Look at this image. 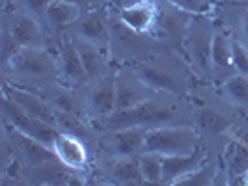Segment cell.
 <instances>
[{
    "instance_id": "6da1fadb",
    "label": "cell",
    "mask_w": 248,
    "mask_h": 186,
    "mask_svg": "<svg viewBox=\"0 0 248 186\" xmlns=\"http://www.w3.org/2000/svg\"><path fill=\"white\" fill-rule=\"evenodd\" d=\"M194 104L190 97L159 91L151 99L133 108L114 110L110 115L92 121L97 132L122 130V129H157L170 125H192Z\"/></svg>"
},
{
    "instance_id": "7a4b0ae2",
    "label": "cell",
    "mask_w": 248,
    "mask_h": 186,
    "mask_svg": "<svg viewBox=\"0 0 248 186\" xmlns=\"http://www.w3.org/2000/svg\"><path fill=\"white\" fill-rule=\"evenodd\" d=\"M2 82L37 91L43 86L62 82L58 54L50 49L23 47L8 63L0 65Z\"/></svg>"
},
{
    "instance_id": "3957f363",
    "label": "cell",
    "mask_w": 248,
    "mask_h": 186,
    "mask_svg": "<svg viewBox=\"0 0 248 186\" xmlns=\"http://www.w3.org/2000/svg\"><path fill=\"white\" fill-rule=\"evenodd\" d=\"M133 69L153 89L172 95L190 97V93L200 84L198 76L194 74L185 56L174 50H162L146 62L133 65Z\"/></svg>"
},
{
    "instance_id": "277c9868",
    "label": "cell",
    "mask_w": 248,
    "mask_h": 186,
    "mask_svg": "<svg viewBox=\"0 0 248 186\" xmlns=\"http://www.w3.org/2000/svg\"><path fill=\"white\" fill-rule=\"evenodd\" d=\"M108 47L107 52L116 67L122 65H137L157 56L164 49L151 34H140L129 28L120 19L116 8H108Z\"/></svg>"
},
{
    "instance_id": "5b68a950",
    "label": "cell",
    "mask_w": 248,
    "mask_h": 186,
    "mask_svg": "<svg viewBox=\"0 0 248 186\" xmlns=\"http://www.w3.org/2000/svg\"><path fill=\"white\" fill-rule=\"evenodd\" d=\"M217 30V21L209 15H194L186 28L183 39V56L190 63L200 82L213 84V37Z\"/></svg>"
},
{
    "instance_id": "8992f818",
    "label": "cell",
    "mask_w": 248,
    "mask_h": 186,
    "mask_svg": "<svg viewBox=\"0 0 248 186\" xmlns=\"http://www.w3.org/2000/svg\"><path fill=\"white\" fill-rule=\"evenodd\" d=\"M202 145V136L192 125H170L149 129L144 140V151L162 157L192 155Z\"/></svg>"
},
{
    "instance_id": "52a82bcc",
    "label": "cell",
    "mask_w": 248,
    "mask_h": 186,
    "mask_svg": "<svg viewBox=\"0 0 248 186\" xmlns=\"http://www.w3.org/2000/svg\"><path fill=\"white\" fill-rule=\"evenodd\" d=\"M0 25L8 26L13 39L19 47H36V49H50L56 52L58 37H54L45 26L32 15L21 12L13 6H6L0 12Z\"/></svg>"
},
{
    "instance_id": "ba28073f",
    "label": "cell",
    "mask_w": 248,
    "mask_h": 186,
    "mask_svg": "<svg viewBox=\"0 0 248 186\" xmlns=\"http://www.w3.org/2000/svg\"><path fill=\"white\" fill-rule=\"evenodd\" d=\"M155 4H157V19L151 30V36L164 49L183 54V39L194 15L181 10L170 0H155Z\"/></svg>"
},
{
    "instance_id": "9c48e42d",
    "label": "cell",
    "mask_w": 248,
    "mask_h": 186,
    "mask_svg": "<svg viewBox=\"0 0 248 186\" xmlns=\"http://www.w3.org/2000/svg\"><path fill=\"white\" fill-rule=\"evenodd\" d=\"M146 129H122V130H107L99 132V145H97V157L105 158H133L144 153V140H146Z\"/></svg>"
},
{
    "instance_id": "30bf717a",
    "label": "cell",
    "mask_w": 248,
    "mask_h": 186,
    "mask_svg": "<svg viewBox=\"0 0 248 186\" xmlns=\"http://www.w3.org/2000/svg\"><path fill=\"white\" fill-rule=\"evenodd\" d=\"M2 121L12 125L13 129L25 132L28 136L36 138L41 143H45L47 147H52L54 138H56V129L52 125L45 123L41 119H37L34 115H30L26 110H23L15 100H12L8 95H2Z\"/></svg>"
},
{
    "instance_id": "8fae6325",
    "label": "cell",
    "mask_w": 248,
    "mask_h": 186,
    "mask_svg": "<svg viewBox=\"0 0 248 186\" xmlns=\"http://www.w3.org/2000/svg\"><path fill=\"white\" fill-rule=\"evenodd\" d=\"M80 93L86 104L90 121L110 115L116 110V71L90 80L86 86L80 87Z\"/></svg>"
},
{
    "instance_id": "7c38bea8",
    "label": "cell",
    "mask_w": 248,
    "mask_h": 186,
    "mask_svg": "<svg viewBox=\"0 0 248 186\" xmlns=\"http://www.w3.org/2000/svg\"><path fill=\"white\" fill-rule=\"evenodd\" d=\"M62 34L71 39H82L107 50L108 47V8H95L84 12L75 23L67 26Z\"/></svg>"
},
{
    "instance_id": "4fadbf2b",
    "label": "cell",
    "mask_w": 248,
    "mask_h": 186,
    "mask_svg": "<svg viewBox=\"0 0 248 186\" xmlns=\"http://www.w3.org/2000/svg\"><path fill=\"white\" fill-rule=\"evenodd\" d=\"M159 91L144 82L133 65H122L116 71V110L133 108L144 100L151 99Z\"/></svg>"
},
{
    "instance_id": "5bb4252c",
    "label": "cell",
    "mask_w": 248,
    "mask_h": 186,
    "mask_svg": "<svg viewBox=\"0 0 248 186\" xmlns=\"http://www.w3.org/2000/svg\"><path fill=\"white\" fill-rule=\"evenodd\" d=\"M2 130L8 134L10 142H12L13 155L15 158L23 164V168H32V166H39L43 162L56 158V153L52 147H47L45 143H41L36 138L28 136L25 132L13 129L12 125L2 121Z\"/></svg>"
},
{
    "instance_id": "9a60e30c",
    "label": "cell",
    "mask_w": 248,
    "mask_h": 186,
    "mask_svg": "<svg viewBox=\"0 0 248 186\" xmlns=\"http://www.w3.org/2000/svg\"><path fill=\"white\" fill-rule=\"evenodd\" d=\"M52 151L56 153L58 160H62L65 166L73 168L77 172H86L90 175L93 153L82 138L58 130L56 138H54V143H52Z\"/></svg>"
},
{
    "instance_id": "2e32d148",
    "label": "cell",
    "mask_w": 248,
    "mask_h": 186,
    "mask_svg": "<svg viewBox=\"0 0 248 186\" xmlns=\"http://www.w3.org/2000/svg\"><path fill=\"white\" fill-rule=\"evenodd\" d=\"M56 54L60 60V74H62V84L75 89H80L90 82L84 63L80 60V54L77 50L75 41L65 34L58 36V45H56Z\"/></svg>"
},
{
    "instance_id": "e0dca14e",
    "label": "cell",
    "mask_w": 248,
    "mask_h": 186,
    "mask_svg": "<svg viewBox=\"0 0 248 186\" xmlns=\"http://www.w3.org/2000/svg\"><path fill=\"white\" fill-rule=\"evenodd\" d=\"M213 17L241 45L248 49V0L245 2H217Z\"/></svg>"
},
{
    "instance_id": "ac0fdd59",
    "label": "cell",
    "mask_w": 248,
    "mask_h": 186,
    "mask_svg": "<svg viewBox=\"0 0 248 186\" xmlns=\"http://www.w3.org/2000/svg\"><path fill=\"white\" fill-rule=\"evenodd\" d=\"M2 95H8L10 99L15 100L30 115H34V117L52 125L56 129V119H58L60 110H56L43 95H39L32 89H26V87L12 86L8 82H2Z\"/></svg>"
},
{
    "instance_id": "d6986e66",
    "label": "cell",
    "mask_w": 248,
    "mask_h": 186,
    "mask_svg": "<svg viewBox=\"0 0 248 186\" xmlns=\"http://www.w3.org/2000/svg\"><path fill=\"white\" fill-rule=\"evenodd\" d=\"M220 166L230 186L248 185V143L232 138L220 157Z\"/></svg>"
},
{
    "instance_id": "ffe728a7",
    "label": "cell",
    "mask_w": 248,
    "mask_h": 186,
    "mask_svg": "<svg viewBox=\"0 0 248 186\" xmlns=\"http://www.w3.org/2000/svg\"><path fill=\"white\" fill-rule=\"evenodd\" d=\"M213 84L220 86L230 76L237 74L232 58V37L220 25H217L215 37H213Z\"/></svg>"
},
{
    "instance_id": "44dd1931",
    "label": "cell",
    "mask_w": 248,
    "mask_h": 186,
    "mask_svg": "<svg viewBox=\"0 0 248 186\" xmlns=\"http://www.w3.org/2000/svg\"><path fill=\"white\" fill-rule=\"evenodd\" d=\"M211 158L209 151L200 145L192 155H177V157H162V181L161 185H175L181 177L192 173L202 164Z\"/></svg>"
},
{
    "instance_id": "7402d4cb",
    "label": "cell",
    "mask_w": 248,
    "mask_h": 186,
    "mask_svg": "<svg viewBox=\"0 0 248 186\" xmlns=\"http://www.w3.org/2000/svg\"><path fill=\"white\" fill-rule=\"evenodd\" d=\"M36 93L43 95L56 110L65 112V114H75V115L90 119L86 114V104H84L80 89H75V87L65 86L62 82H56V84L43 86L41 89H37Z\"/></svg>"
},
{
    "instance_id": "603a6c76",
    "label": "cell",
    "mask_w": 248,
    "mask_h": 186,
    "mask_svg": "<svg viewBox=\"0 0 248 186\" xmlns=\"http://www.w3.org/2000/svg\"><path fill=\"white\" fill-rule=\"evenodd\" d=\"M73 41L77 45L78 54H80V60L84 63V69H86L90 80H95V78H101L105 74L118 71V67L112 63L110 56L105 49H101L90 41H82V39H73Z\"/></svg>"
},
{
    "instance_id": "cb8c5ba5",
    "label": "cell",
    "mask_w": 248,
    "mask_h": 186,
    "mask_svg": "<svg viewBox=\"0 0 248 186\" xmlns=\"http://www.w3.org/2000/svg\"><path fill=\"white\" fill-rule=\"evenodd\" d=\"M118 15L129 28L140 34H151L157 19V4L155 0H138L131 6L120 8Z\"/></svg>"
},
{
    "instance_id": "d4e9b609",
    "label": "cell",
    "mask_w": 248,
    "mask_h": 186,
    "mask_svg": "<svg viewBox=\"0 0 248 186\" xmlns=\"http://www.w3.org/2000/svg\"><path fill=\"white\" fill-rule=\"evenodd\" d=\"M82 13H84L82 10H78L75 4L67 0H52L47 8V28L52 36L58 37Z\"/></svg>"
},
{
    "instance_id": "484cf974",
    "label": "cell",
    "mask_w": 248,
    "mask_h": 186,
    "mask_svg": "<svg viewBox=\"0 0 248 186\" xmlns=\"http://www.w3.org/2000/svg\"><path fill=\"white\" fill-rule=\"evenodd\" d=\"M218 91L226 102H230L241 114H248V76L233 74L218 86Z\"/></svg>"
},
{
    "instance_id": "4316f807",
    "label": "cell",
    "mask_w": 248,
    "mask_h": 186,
    "mask_svg": "<svg viewBox=\"0 0 248 186\" xmlns=\"http://www.w3.org/2000/svg\"><path fill=\"white\" fill-rule=\"evenodd\" d=\"M222 157V155H220ZM220 157L218 158H209L205 164H202L198 170H194L192 173L181 177L175 185L183 186H213L217 177L220 173Z\"/></svg>"
},
{
    "instance_id": "83f0119b",
    "label": "cell",
    "mask_w": 248,
    "mask_h": 186,
    "mask_svg": "<svg viewBox=\"0 0 248 186\" xmlns=\"http://www.w3.org/2000/svg\"><path fill=\"white\" fill-rule=\"evenodd\" d=\"M140 172L146 183L151 185H161L162 181V155L159 153H151V151H144L140 157Z\"/></svg>"
},
{
    "instance_id": "f1b7e54d",
    "label": "cell",
    "mask_w": 248,
    "mask_h": 186,
    "mask_svg": "<svg viewBox=\"0 0 248 186\" xmlns=\"http://www.w3.org/2000/svg\"><path fill=\"white\" fill-rule=\"evenodd\" d=\"M52 0H2V8L13 6L21 12L32 15L41 25L47 28V8ZM49 30V28H47Z\"/></svg>"
},
{
    "instance_id": "f546056e",
    "label": "cell",
    "mask_w": 248,
    "mask_h": 186,
    "mask_svg": "<svg viewBox=\"0 0 248 186\" xmlns=\"http://www.w3.org/2000/svg\"><path fill=\"white\" fill-rule=\"evenodd\" d=\"M19 50H21V47L13 39L12 32L8 30V26L0 25V65L10 62Z\"/></svg>"
},
{
    "instance_id": "4dcf8cb0",
    "label": "cell",
    "mask_w": 248,
    "mask_h": 186,
    "mask_svg": "<svg viewBox=\"0 0 248 186\" xmlns=\"http://www.w3.org/2000/svg\"><path fill=\"white\" fill-rule=\"evenodd\" d=\"M181 10L192 13V15H209L215 12L217 0H170Z\"/></svg>"
},
{
    "instance_id": "1f68e13d",
    "label": "cell",
    "mask_w": 248,
    "mask_h": 186,
    "mask_svg": "<svg viewBox=\"0 0 248 186\" xmlns=\"http://www.w3.org/2000/svg\"><path fill=\"white\" fill-rule=\"evenodd\" d=\"M232 58H233V67L237 73L248 76V49L233 37H232Z\"/></svg>"
},
{
    "instance_id": "d6a6232c",
    "label": "cell",
    "mask_w": 248,
    "mask_h": 186,
    "mask_svg": "<svg viewBox=\"0 0 248 186\" xmlns=\"http://www.w3.org/2000/svg\"><path fill=\"white\" fill-rule=\"evenodd\" d=\"M138 0H93V10L95 8H125V6H131Z\"/></svg>"
},
{
    "instance_id": "836d02e7",
    "label": "cell",
    "mask_w": 248,
    "mask_h": 186,
    "mask_svg": "<svg viewBox=\"0 0 248 186\" xmlns=\"http://www.w3.org/2000/svg\"><path fill=\"white\" fill-rule=\"evenodd\" d=\"M67 2H71L75 4L78 10H82V12H90V10H93V0H67Z\"/></svg>"
},
{
    "instance_id": "e575fe53",
    "label": "cell",
    "mask_w": 248,
    "mask_h": 186,
    "mask_svg": "<svg viewBox=\"0 0 248 186\" xmlns=\"http://www.w3.org/2000/svg\"><path fill=\"white\" fill-rule=\"evenodd\" d=\"M217 2H245V0H217Z\"/></svg>"
}]
</instances>
